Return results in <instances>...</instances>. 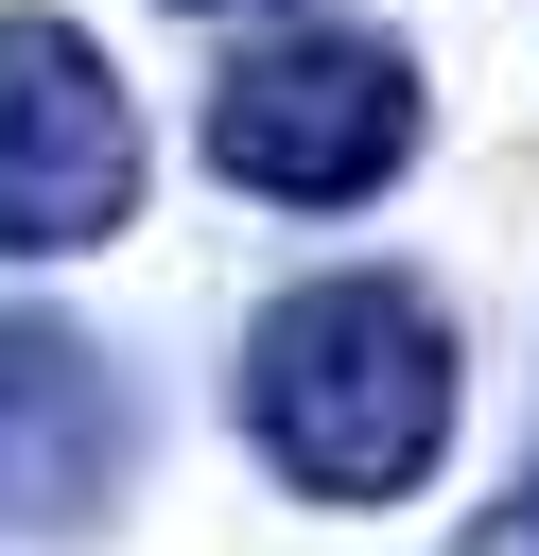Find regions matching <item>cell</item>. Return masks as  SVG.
<instances>
[{
	"mask_svg": "<svg viewBox=\"0 0 539 556\" xmlns=\"http://www.w3.org/2000/svg\"><path fill=\"white\" fill-rule=\"evenodd\" d=\"M174 17H226V0H174Z\"/></svg>",
	"mask_w": 539,
	"mask_h": 556,
	"instance_id": "cell-6",
	"label": "cell"
},
{
	"mask_svg": "<svg viewBox=\"0 0 539 556\" xmlns=\"http://www.w3.org/2000/svg\"><path fill=\"white\" fill-rule=\"evenodd\" d=\"M417 156V52L383 35H261L209 87V174L261 208H365Z\"/></svg>",
	"mask_w": 539,
	"mask_h": 556,
	"instance_id": "cell-2",
	"label": "cell"
},
{
	"mask_svg": "<svg viewBox=\"0 0 539 556\" xmlns=\"http://www.w3.org/2000/svg\"><path fill=\"white\" fill-rule=\"evenodd\" d=\"M243 434L313 504H417L452 452V313L417 278H296L243 330Z\"/></svg>",
	"mask_w": 539,
	"mask_h": 556,
	"instance_id": "cell-1",
	"label": "cell"
},
{
	"mask_svg": "<svg viewBox=\"0 0 539 556\" xmlns=\"http://www.w3.org/2000/svg\"><path fill=\"white\" fill-rule=\"evenodd\" d=\"M452 556H539V452H522V469L469 504V539H452Z\"/></svg>",
	"mask_w": 539,
	"mask_h": 556,
	"instance_id": "cell-5",
	"label": "cell"
},
{
	"mask_svg": "<svg viewBox=\"0 0 539 556\" xmlns=\"http://www.w3.org/2000/svg\"><path fill=\"white\" fill-rule=\"evenodd\" d=\"M139 208V104L70 17H0V261H70Z\"/></svg>",
	"mask_w": 539,
	"mask_h": 556,
	"instance_id": "cell-3",
	"label": "cell"
},
{
	"mask_svg": "<svg viewBox=\"0 0 539 556\" xmlns=\"http://www.w3.org/2000/svg\"><path fill=\"white\" fill-rule=\"evenodd\" d=\"M139 469V417H122V365L70 330V313H0V539H87Z\"/></svg>",
	"mask_w": 539,
	"mask_h": 556,
	"instance_id": "cell-4",
	"label": "cell"
}]
</instances>
